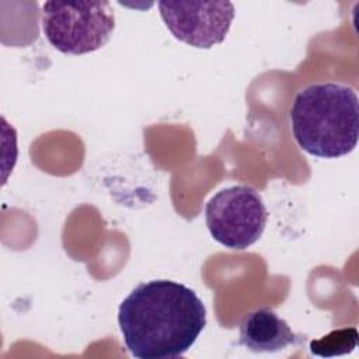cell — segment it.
<instances>
[{
  "label": "cell",
  "instance_id": "52a82bcc",
  "mask_svg": "<svg viewBox=\"0 0 359 359\" xmlns=\"http://www.w3.org/2000/svg\"><path fill=\"white\" fill-rule=\"evenodd\" d=\"M358 346V331L353 327L334 330L320 339L310 342L311 353L317 356H337L352 352Z\"/></svg>",
  "mask_w": 359,
  "mask_h": 359
},
{
  "label": "cell",
  "instance_id": "6da1fadb",
  "mask_svg": "<svg viewBox=\"0 0 359 359\" xmlns=\"http://www.w3.org/2000/svg\"><path fill=\"white\" fill-rule=\"evenodd\" d=\"M118 324L133 358L171 359L195 344L206 325V309L191 287L154 279L137 285L123 299Z\"/></svg>",
  "mask_w": 359,
  "mask_h": 359
},
{
  "label": "cell",
  "instance_id": "5b68a950",
  "mask_svg": "<svg viewBox=\"0 0 359 359\" xmlns=\"http://www.w3.org/2000/svg\"><path fill=\"white\" fill-rule=\"evenodd\" d=\"M158 10L172 36L201 49L222 43L234 18L230 1H160Z\"/></svg>",
  "mask_w": 359,
  "mask_h": 359
},
{
  "label": "cell",
  "instance_id": "8992f818",
  "mask_svg": "<svg viewBox=\"0 0 359 359\" xmlns=\"http://www.w3.org/2000/svg\"><path fill=\"white\" fill-rule=\"evenodd\" d=\"M302 342L304 338L294 334L283 318L266 307L250 311L240 323L238 345L257 353H273Z\"/></svg>",
  "mask_w": 359,
  "mask_h": 359
},
{
  "label": "cell",
  "instance_id": "3957f363",
  "mask_svg": "<svg viewBox=\"0 0 359 359\" xmlns=\"http://www.w3.org/2000/svg\"><path fill=\"white\" fill-rule=\"evenodd\" d=\"M42 29L48 42L65 55H84L102 48L115 29L109 1H45Z\"/></svg>",
  "mask_w": 359,
  "mask_h": 359
},
{
  "label": "cell",
  "instance_id": "7a4b0ae2",
  "mask_svg": "<svg viewBox=\"0 0 359 359\" xmlns=\"http://www.w3.org/2000/svg\"><path fill=\"white\" fill-rule=\"evenodd\" d=\"M293 137L306 153L338 158L355 150L359 136V100L342 83H314L300 90L290 107Z\"/></svg>",
  "mask_w": 359,
  "mask_h": 359
},
{
  "label": "cell",
  "instance_id": "277c9868",
  "mask_svg": "<svg viewBox=\"0 0 359 359\" xmlns=\"http://www.w3.org/2000/svg\"><path fill=\"white\" fill-rule=\"evenodd\" d=\"M205 220L215 241L231 250H245L262 236L268 210L254 188L233 185L208 201Z\"/></svg>",
  "mask_w": 359,
  "mask_h": 359
}]
</instances>
